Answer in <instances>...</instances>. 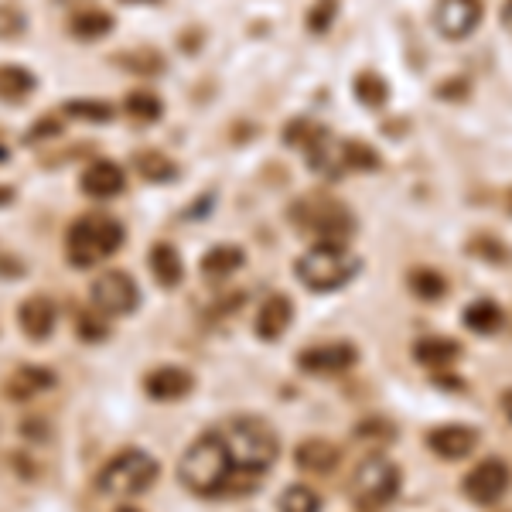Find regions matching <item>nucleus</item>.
Wrapping results in <instances>:
<instances>
[{
  "label": "nucleus",
  "instance_id": "1",
  "mask_svg": "<svg viewBox=\"0 0 512 512\" xmlns=\"http://www.w3.org/2000/svg\"><path fill=\"white\" fill-rule=\"evenodd\" d=\"M178 478L192 495L202 499H216V495L239 492V478L233 454H229L226 441L219 437V431H205L198 441H192V448L181 454L178 461Z\"/></svg>",
  "mask_w": 512,
  "mask_h": 512
},
{
  "label": "nucleus",
  "instance_id": "2",
  "mask_svg": "<svg viewBox=\"0 0 512 512\" xmlns=\"http://www.w3.org/2000/svg\"><path fill=\"white\" fill-rule=\"evenodd\" d=\"M216 431L222 441H226L229 454H233L239 492L253 489V485L274 468V461L280 454L277 434L270 431V424H263L260 417H229Z\"/></svg>",
  "mask_w": 512,
  "mask_h": 512
},
{
  "label": "nucleus",
  "instance_id": "3",
  "mask_svg": "<svg viewBox=\"0 0 512 512\" xmlns=\"http://www.w3.org/2000/svg\"><path fill=\"white\" fill-rule=\"evenodd\" d=\"M359 270H362L359 256L345 250L342 243H318L294 263L297 280L315 294L338 291V287L349 284Z\"/></svg>",
  "mask_w": 512,
  "mask_h": 512
},
{
  "label": "nucleus",
  "instance_id": "4",
  "mask_svg": "<svg viewBox=\"0 0 512 512\" xmlns=\"http://www.w3.org/2000/svg\"><path fill=\"white\" fill-rule=\"evenodd\" d=\"M123 246V226L110 216H82L69 226L65 236V256H69L72 267L89 270L96 263H103L106 256H113Z\"/></svg>",
  "mask_w": 512,
  "mask_h": 512
},
{
  "label": "nucleus",
  "instance_id": "5",
  "mask_svg": "<svg viewBox=\"0 0 512 512\" xmlns=\"http://www.w3.org/2000/svg\"><path fill=\"white\" fill-rule=\"evenodd\" d=\"M287 219L294 222L301 233L318 236L321 243H342L355 233V216L332 195H304L291 202Z\"/></svg>",
  "mask_w": 512,
  "mask_h": 512
},
{
  "label": "nucleus",
  "instance_id": "6",
  "mask_svg": "<svg viewBox=\"0 0 512 512\" xmlns=\"http://www.w3.org/2000/svg\"><path fill=\"white\" fill-rule=\"evenodd\" d=\"M161 465L140 448L120 451L117 458H110L96 475V489L110 499H137L158 482Z\"/></svg>",
  "mask_w": 512,
  "mask_h": 512
},
{
  "label": "nucleus",
  "instance_id": "7",
  "mask_svg": "<svg viewBox=\"0 0 512 512\" xmlns=\"http://www.w3.org/2000/svg\"><path fill=\"white\" fill-rule=\"evenodd\" d=\"M396 492H400V468L386 454H369V458L359 461L352 475V495L359 499L362 509L390 506Z\"/></svg>",
  "mask_w": 512,
  "mask_h": 512
},
{
  "label": "nucleus",
  "instance_id": "8",
  "mask_svg": "<svg viewBox=\"0 0 512 512\" xmlns=\"http://www.w3.org/2000/svg\"><path fill=\"white\" fill-rule=\"evenodd\" d=\"M89 297H93V308L103 318H127L130 311H137V304H140L134 277L123 274V270H110V274L96 277Z\"/></svg>",
  "mask_w": 512,
  "mask_h": 512
},
{
  "label": "nucleus",
  "instance_id": "9",
  "mask_svg": "<svg viewBox=\"0 0 512 512\" xmlns=\"http://www.w3.org/2000/svg\"><path fill=\"white\" fill-rule=\"evenodd\" d=\"M512 485V472L506 461L499 458H485L478 461L472 472L465 475V482H461V492L468 495V499L475 502V506H495V502H502V495L509 492Z\"/></svg>",
  "mask_w": 512,
  "mask_h": 512
},
{
  "label": "nucleus",
  "instance_id": "10",
  "mask_svg": "<svg viewBox=\"0 0 512 512\" xmlns=\"http://www.w3.org/2000/svg\"><path fill=\"white\" fill-rule=\"evenodd\" d=\"M482 24V0H437L434 28L448 41H465Z\"/></svg>",
  "mask_w": 512,
  "mask_h": 512
},
{
  "label": "nucleus",
  "instance_id": "11",
  "mask_svg": "<svg viewBox=\"0 0 512 512\" xmlns=\"http://www.w3.org/2000/svg\"><path fill=\"white\" fill-rule=\"evenodd\" d=\"M359 362V349L349 342H325V345H311L297 355V366L311 376H338L349 373V369Z\"/></svg>",
  "mask_w": 512,
  "mask_h": 512
},
{
  "label": "nucleus",
  "instance_id": "12",
  "mask_svg": "<svg viewBox=\"0 0 512 512\" xmlns=\"http://www.w3.org/2000/svg\"><path fill=\"white\" fill-rule=\"evenodd\" d=\"M195 390V376L181 366H158L144 376V393L158 403H175L185 400Z\"/></svg>",
  "mask_w": 512,
  "mask_h": 512
},
{
  "label": "nucleus",
  "instance_id": "13",
  "mask_svg": "<svg viewBox=\"0 0 512 512\" xmlns=\"http://www.w3.org/2000/svg\"><path fill=\"white\" fill-rule=\"evenodd\" d=\"M427 444H431V451L437 454V458L461 461L478 448V431L475 427H461V424L437 427V431L427 434Z\"/></svg>",
  "mask_w": 512,
  "mask_h": 512
},
{
  "label": "nucleus",
  "instance_id": "14",
  "mask_svg": "<svg viewBox=\"0 0 512 512\" xmlns=\"http://www.w3.org/2000/svg\"><path fill=\"white\" fill-rule=\"evenodd\" d=\"M55 386V373L45 366H18L4 383L7 400L24 403V400H38L41 393H48Z\"/></svg>",
  "mask_w": 512,
  "mask_h": 512
},
{
  "label": "nucleus",
  "instance_id": "15",
  "mask_svg": "<svg viewBox=\"0 0 512 512\" xmlns=\"http://www.w3.org/2000/svg\"><path fill=\"white\" fill-rule=\"evenodd\" d=\"M55 321H59V311H55V304L41 294L28 297V301L18 308V325L31 342H45V338L55 332Z\"/></svg>",
  "mask_w": 512,
  "mask_h": 512
},
{
  "label": "nucleus",
  "instance_id": "16",
  "mask_svg": "<svg viewBox=\"0 0 512 512\" xmlns=\"http://www.w3.org/2000/svg\"><path fill=\"white\" fill-rule=\"evenodd\" d=\"M291 321H294L291 297L270 294L267 301L260 304V311H256V335H260L263 342H277V338L291 328Z\"/></svg>",
  "mask_w": 512,
  "mask_h": 512
},
{
  "label": "nucleus",
  "instance_id": "17",
  "mask_svg": "<svg viewBox=\"0 0 512 512\" xmlns=\"http://www.w3.org/2000/svg\"><path fill=\"white\" fill-rule=\"evenodd\" d=\"M294 461L301 472H311V475H328L338 468V461H342V448L332 441H325V437H311V441H301L294 451Z\"/></svg>",
  "mask_w": 512,
  "mask_h": 512
},
{
  "label": "nucleus",
  "instance_id": "18",
  "mask_svg": "<svg viewBox=\"0 0 512 512\" xmlns=\"http://www.w3.org/2000/svg\"><path fill=\"white\" fill-rule=\"evenodd\" d=\"M79 185L89 198H113L127 188V175H123V168L113 161H93L86 171H82Z\"/></svg>",
  "mask_w": 512,
  "mask_h": 512
},
{
  "label": "nucleus",
  "instance_id": "19",
  "mask_svg": "<svg viewBox=\"0 0 512 512\" xmlns=\"http://www.w3.org/2000/svg\"><path fill=\"white\" fill-rule=\"evenodd\" d=\"M414 359L424 369H448L461 359V345L448 335H424L414 342Z\"/></svg>",
  "mask_w": 512,
  "mask_h": 512
},
{
  "label": "nucleus",
  "instance_id": "20",
  "mask_svg": "<svg viewBox=\"0 0 512 512\" xmlns=\"http://www.w3.org/2000/svg\"><path fill=\"white\" fill-rule=\"evenodd\" d=\"M151 274L161 287H168V291H175V287L181 284V277H185V263H181L178 250L171 243H158L151 250Z\"/></svg>",
  "mask_w": 512,
  "mask_h": 512
},
{
  "label": "nucleus",
  "instance_id": "21",
  "mask_svg": "<svg viewBox=\"0 0 512 512\" xmlns=\"http://www.w3.org/2000/svg\"><path fill=\"white\" fill-rule=\"evenodd\" d=\"M134 168H137L140 178L154 181V185H164V181H175L178 178V164L171 161L164 151H151V147L134 154Z\"/></svg>",
  "mask_w": 512,
  "mask_h": 512
},
{
  "label": "nucleus",
  "instance_id": "22",
  "mask_svg": "<svg viewBox=\"0 0 512 512\" xmlns=\"http://www.w3.org/2000/svg\"><path fill=\"white\" fill-rule=\"evenodd\" d=\"M38 79L31 76L21 65H0V99L4 103H24L31 93H35Z\"/></svg>",
  "mask_w": 512,
  "mask_h": 512
},
{
  "label": "nucleus",
  "instance_id": "23",
  "mask_svg": "<svg viewBox=\"0 0 512 512\" xmlns=\"http://www.w3.org/2000/svg\"><path fill=\"white\" fill-rule=\"evenodd\" d=\"M113 65H120L123 72H137V76H161L164 55L158 48H127L113 55Z\"/></svg>",
  "mask_w": 512,
  "mask_h": 512
},
{
  "label": "nucleus",
  "instance_id": "24",
  "mask_svg": "<svg viewBox=\"0 0 512 512\" xmlns=\"http://www.w3.org/2000/svg\"><path fill=\"white\" fill-rule=\"evenodd\" d=\"M461 321H465V328H472L475 335H492V332H499V328H502L506 315H502L499 304L489 301V297H482V301L468 304Z\"/></svg>",
  "mask_w": 512,
  "mask_h": 512
},
{
  "label": "nucleus",
  "instance_id": "25",
  "mask_svg": "<svg viewBox=\"0 0 512 512\" xmlns=\"http://www.w3.org/2000/svg\"><path fill=\"white\" fill-rule=\"evenodd\" d=\"M243 263H246V253L239 250V246H212V250L202 256V274L212 280L216 277L222 280V277L236 274Z\"/></svg>",
  "mask_w": 512,
  "mask_h": 512
},
{
  "label": "nucleus",
  "instance_id": "26",
  "mask_svg": "<svg viewBox=\"0 0 512 512\" xmlns=\"http://www.w3.org/2000/svg\"><path fill=\"white\" fill-rule=\"evenodd\" d=\"M69 31L79 41H96V38H103V35H110V31H113V18L106 11H99V7H86V11L72 14Z\"/></svg>",
  "mask_w": 512,
  "mask_h": 512
},
{
  "label": "nucleus",
  "instance_id": "27",
  "mask_svg": "<svg viewBox=\"0 0 512 512\" xmlns=\"http://www.w3.org/2000/svg\"><path fill=\"white\" fill-rule=\"evenodd\" d=\"M338 161H342V171H376V168H383V158H379L366 140H342V144H338Z\"/></svg>",
  "mask_w": 512,
  "mask_h": 512
},
{
  "label": "nucleus",
  "instance_id": "28",
  "mask_svg": "<svg viewBox=\"0 0 512 512\" xmlns=\"http://www.w3.org/2000/svg\"><path fill=\"white\" fill-rule=\"evenodd\" d=\"M123 113H127L134 123H144V127H151V123L161 120L164 106L161 99L151 93V89H137V93H130L127 99H123Z\"/></svg>",
  "mask_w": 512,
  "mask_h": 512
},
{
  "label": "nucleus",
  "instance_id": "29",
  "mask_svg": "<svg viewBox=\"0 0 512 512\" xmlns=\"http://www.w3.org/2000/svg\"><path fill=\"white\" fill-rule=\"evenodd\" d=\"M352 89H355V99H359L362 106H373V110L390 99V82L379 76V72H359Z\"/></svg>",
  "mask_w": 512,
  "mask_h": 512
},
{
  "label": "nucleus",
  "instance_id": "30",
  "mask_svg": "<svg viewBox=\"0 0 512 512\" xmlns=\"http://www.w3.org/2000/svg\"><path fill=\"white\" fill-rule=\"evenodd\" d=\"M410 291H414L420 301H441V297L448 294V284H444V277L437 274V270L420 267L410 274Z\"/></svg>",
  "mask_w": 512,
  "mask_h": 512
},
{
  "label": "nucleus",
  "instance_id": "31",
  "mask_svg": "<svg viewBox=\"0 0 512 512\" xmlns=\"http://www.w3.org/2000/svg\"><path fill=\"white\" fill-rule=\"evenodd\" d=\"M65 117H76L86 123H110L113 120V106L99 103V99H72V103L62 106Z\"/></svg>",
  "mask_w": 512,
  "mask_h": 512
},
{
  "label": "nucleus",
  "instance_id": "32",
  "mask_svg": "<svg viewBox=\"0 0 512 512\" xmlns=\"http://www.w3.org/2000/svg\"><path fill=\"white\" fill-rule=\"evenodd\" d=\"M280 512H321V495L308 485H291L280 495Z\"/></svg>",
  "mask_w": 512,
  "mask_h": 512
},
{
  "label": "nucleus",
  "instance_id": "33",
  "mask_svg": "<svg viewBox=\"0 0 512 512\" xmlns=\"http://www.w3.org/2000/svg\"><path fill=\"white\" fill-rule=\"evenodd\" d=\"M468 253L478 256L482 263H495V267H506L509 263V246L502 243V239H495V236H475L472 243H468Z\"/></svg>",
  "mask_w": 512,
  "mask_h": 512
},
{
  "label": "nucleus",
  "instance_id": "34",
  "mask_svg": "<svg viewBox=\"0 0 512 512\" xmlns=\"http://www.w3.org/2000/svg\"><path fill=\"white\" fill-rule=\"evenodd\" d=\"M335 18H338V0H315V7L308 11V31L311 35H328Z\"/></svg>",
  "mask_w": 512,
  "mask_h": 512
},
{
  "label": "nucleus",
  "instance_id": "35",
  "mask_svg": "<svg viewBox=\"0 0 512 512\" xmlns=\"http://www.w3.org/2000/svg\"><path fill=\"white\" fill-rule=\"evenodd\" d=\"M355 437H362V441H373V444H393L396 441V427L390 424V420L366 417L359 427H355Z\"/></svg>",
  "mask_w": 512,
  "mask_h": 512
},
{
  "label": "nucleus",
  "instance_id": "36",
  "mask_svg": "<svg viewBox=\"0 0 512 512\" xmlns=\"http://www.w3.org/2000/svg\"><path fill=\"white\" fill-rule=\"evenodd\" d=\"M24 28H28V18H24V11L18 4H0V38L4 41H14L24 35Z\"/></svg>",
  "mask_w": 512,
  "mask_h": 512
},
{
  "label": "nucleus",
  "instance_id": "37",
  "mask_svg": "<svg viewBox=\"0 0 512 512\" xmlns=\"http://www.w3.org/2000/svg\"><path fill=\"white\" fill-rule=\"evenodd\" d=\"M437 96H441V99H465L468 96V79L444 82V86H437Z\"/></svg>",
  "mask_w": 512,
  "mask_h": 512
},
{
  "label": "nucleus",
  "instance_id": "38",
  "mask_svg": "<svg viewBox=\"0 0 512 512\" xmlns=\"http://www.w3.org/2000/svg\"><path fill=\"white\" fill-rule=\"evenodd\" d=\"M79 335L86 338V342H99L106 332H103V325L96 321V315H86V318H79Z\"/></svg>",
  "mask_w": 512,
  "mask_h": 512
},
{
  "label": "nucleus",
  "instance_id": "39",
  "mask_svg": "<svg viewBox=\"0 0 512 512\" xmlns=\"http://www.w3.org/2000/svg\"><path fill=\"white\" fill-rule=\"evenodd\" d=\"M55 120H59V117H41V120H38V127L28 134V140H38V137H52V134H59V123H55Z\"/></svg>",
  "mask_w": 512,
  "mask_h": 512
},
{
  "label": "nucleus",
  "instance_id": "40",
  "mask_svg": "<svg viewBox=\"0 0 512 512\" xmlns=\"http://www.w3.org/2000/svg\"><path fill=\"white\" fill-rule=\"evenodd\" d=\"M502 28L512 31V0H506V4H502Z\"/></svg>",
  "mask_w": 512,
  "mask_h": 512
},
{
  "label": "nucleus",
  "instance_id": "41",
  "mask_svg": "<svg viewBox=\"0 0 512 512\" xmlns=\"http://www.w3.org/2000/svg\"><path fill=\"white\" fill-rule=\"evenodd\" d=\"M14 202V188L11 185H0V209H4V205H11Z\"/></svg>",
  "mask_w": 512,
  "mask_h": 512
},
{
  "label": "nucleus",
  "instance_id": "42",
  "mask_svg": "<svg viewBox=\"0 0 512 512\" xmlns=\"http://www.w3.org/2000/svg\"><path fill=\"white\" fill-rule=\"evenodd\" d=\"M502 410H506V417L512 420V390L502 393Z\"/></svg>",
  "mask_w": 512,
  "mask_h": 512
},
{
  "label": "nucleus",
  "instance_id": "43",
  "mask_svg": "<svg viewBox=\"0 0 512 512\" xmlns=\"http://www.w3.org/2000/svg\"><path fill=\"white\" fill-rule=\"evenodd\" d=\"M127 4H158V0H127Z\"/></svg>",
  "mask_w": 512,
  "mask_h": 512
},
{
  "label": "nucleus",
  "instance_id": "44",
  "mask_svg": "<svg viewBox=\"0 0 512 512\" xmlns=\"http://www.w3.org/2000/svg\"><path fill=\"white\" fill-rule=\"evenodd\" d=\"M0 161H7V147L4 144H0Z\"/></svg>",
  "mask_w": 512,
  "mask_h": 512
},
{
  "label": "nucleus",
  "instance_id": "45",
  "mask_svg": "<svg viewBox=\"0 0 512 512\" xmlns=\"http://www.w3.org/2000/svg\"><path fill=\"white\" fill-rule=\"evenodd\" d=\"M117 512H137V509H117Z\"/></svg>",
  "mask_w": 512,
  "mask_h": 512
}]
</instances>
